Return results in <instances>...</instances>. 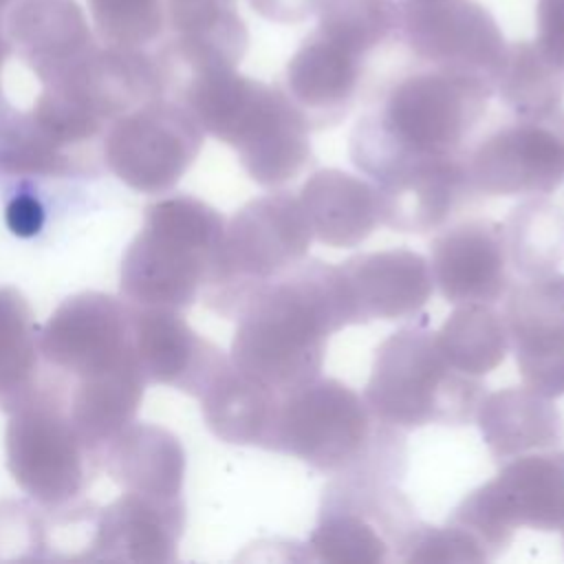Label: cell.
<instances>
[{
    "label": "cell",
    "mask_w": 564,
    "mask_h": 564,
    "mask_svg": "<svg viewBox=\"0 0 564 564\" xmlns=\"http://www.w3.org/2000/svg\"><path fill=\"white\" fill-rule=\"evenodd\" d=\"M238 317L234 368L278 394L319 377L330 335L357 324L339 264L308 258L264 282Z\"/></svg>",
    "instance_id": "cell-1"
},
{
    "label": "cell",
    "mask_w": 564,
    "mask_h": 564,
    "mask_svg": "<svg viewBox=\"0 0 564 564\" xmlns=\"http://www.w3.org/2000/svg\"><path fill=\"white\" fill-rule=\"evenodd\" d=\"M494 93L482 77L419 64L359 117L350 161L375 183L414 163L465 154Z\"/></svg>",
    "instance_id": "cell-2"
},
{
    "label": "cell",
    "mask_w": 564,
    "mask_h": 564,
    "mask_svg": "<svg viewBox=\"0 0 564 564\" xmlns=\"http://www.w3.org/2000/svg\"><path fill=\"white\" fill-rule=\"evenodd\" d=\"M264 449L333 476L394 480L405 469V438L346 383L315 377L278 399Z\"/></svg>",
    "instance_id": "cell-3"
},
{
    "label": "cell",
    "mask_w": 564,
    "mask_h": 564,
    "mask_svg": "<svg viewBox=\"0 0 564 564\" xmlns=\"http://www.w3.org/2000/svg\"><path fill=\"white\" fill-rule=\"evenodd\" d=\"M178 88L194 119L238 150L258 185H286L313 163L311 128L280 84L214 68L187 77Z\"/></svg>",
    "instance_id": "cell-4"
},
{
    "label": "cell",
    "mask_w": 564,
    "mask_h": 564,
    "mask_svg": "<svg viewBox=\"0 0 564 564\" xmlns=\"http://www.w3.org/2000/svg\"><path fill=\"white\" fill-rule=\"evenodd\" d=\"M485 397L480 377L449 364L436 333L423 324L394 330L375 350L364 399L388 425L408 432L423 425H463Z\"/></svg>",
    "instance_id": "cell-5"
},
{
    "label": "cell",
    "mask_w": 564,
    "mask_h": 564,
    "mask_svg": "<svg viewBox=\"0 0 564 564\" xmlns=\"http://www.w3.org/2000/svg\"><path fill=\"white\" fill-rule=\"evenodd\" d=\"M421 520L392 480L335 476L322 494L311 560L335 564H379L401 560Z\"/></svg>",
    "instance_id": "cell-6"
},
{
    "label": "cell",
    "mask_w": 564,
    "mask_h": 564,
    "mask_svg": "<svg viewBox=\"0 0 564 564\" xmlns=\"http://www.w3.org/2000/svg\"><path fill=\"white\" fill-rule=\"evenodd\" d=\"M311 240L313 234L297 196L275 192L247 203L225 229L209 278L218 311L238 315L264 282L308 256Z\"/></svg>",
    "instance_id": "cell-7"
},
{
    "label": "cell",
    "mask_w": 564,
    "mask_h": 564,
    "mask_svg": "<svg viewBox=\"0 0 564 564\" xmlns=\"http://www.w3.org/2000/svg\"><path fill=\"white\" fill-rule=\"evenodd\" d=\"M458 522L496 560L518 527L564 529V452L513 456L489 482L474 489L454 509Z\"/></svg>",
    "instance_id": "cell-8"
},
{
    "label": "cell",
    "mask_w": 564,
    "mask_h": 564,
    "mask_svg": "<svg viewBox=\"0 0 564 564\" xmlns=\"http://www.w3.org/2000/svg\"><path fill=\"white\" fill-rule=\"evenodd\" d=\"M476 194H549L564 181V106L516 115L491 128L465 154Z\"/></svg>",
    "instance_id": "cell-9"
},
{
    "label": "cell",
    "mask_w": 564,
    "mask_h": 564,
    "mask_svg": "<svg viewBox=\"0 0 564 564\" xmlns=\"http://www.w3.org/2000/svg\"><path fill=\"white\" fill-rule=\"evenodd\" d=\"M397 37L419 64L476 75L494 88L509 46L478 0H399Z\"/></svg>",
    "instance_id": "cell-10"
},
{
    "label": "cell",
    "mask_w": 564,
    "mask_h": 564,
    "mask_svg": "<svg viewBox=\"0 0 564 564\" xmlns=\"http://www.w3.org/2000/svg\"><path fill=\"white\" fill-rule=\"evenodd\" d=\"M505 324L524 386L546 399L564 394V275L524 278L505 295Z\"/></svg>",
    "instance_id": "cell-11"
},
{
    "label": "cell",
    "mask_w": 564,
    "mask_h": 564,
    "mask_svg": "<svg viewBox=\"0 0 564 564\" xmlns=\"http://www.w3.org/2000/svg\"><path fill=\"white\" fill-rule=\"evenodd\" d=\"M165 37L154 53L165 86L214 68H236L249 31L236 0H165Z\"/></svg>",
    "instance_id": "cell-12"
},
{
    "label": "cell",
    "mask_w": 564,
    "mask_h": 564,
    "mask_svg": "<svg viewBox=\"0 0 564 564\" xmlns=\"http://www.w3.org/2000/svg\"><path fill=\"white\" fill-rule=\"evenodd\" d=\"M432 278L452 304L498 302L511 289V264L502 225L463 220L443 229L430 245Z\"/></svg>",
    "instance_id": "cell-13"
},
{
    "label": "cell",
    "mask_w": 564,
    "mask_h": 564,
    "mask_svg": "<svg viewBox=\"0 0 564 564\" xmlns=\"http://www.w3.org/2000/svg\"><path fill=\"white\" fill-rule=\"evenodd\" d=\"M465 154L414 163L375 181L381 223L410 234L445 227L478 196L469 181Z\"/></svg>",
    "instance_id": "cell-14"
},
{
    "label": "cell",
    "mask_w": 564,
    "mask_h": 564,
    "mask_svg": "<svg viewBox=\"0 0 564 564\" xmlns=\"http://www.w3.org/2000/svg\"><path fill=\"white\" fill-rule=\"evenodd\" d=\"M366 57L317 29L291 55L280 88L311 130L337 126L357 104Z\"/></svg>",
    "instance_id": "cell-15"
},
{
    "label": "cell",
    "mask_w": 564,
    "mask_h": 564,
    "mask_svg": "<svg viewBox=\"0 0 564 564\" xmlns=\"http://www.w3.org/2000/svg\"><path fill=\"white\" fill-rule=\"evenodd\" d=\"M355 306L357 324L414 317L432 297L430 260L410 249L370 251L339 264Z\"/></svg>",
    "instance_id": "cell-16"
},
{
    "label": "cell",
    "mask_w": 564,
    "mask_h": 564,
    "mask_svg": "<svg viewBox=\"0 0 564 564\" xmlns=\"http://www.w3.org/2000/svg\"><path fill=\"white\" fill-rule=\"evenodd\" d=\"M11 48L51 82L97 44L75 0H15L7 13Z\"/></svg>",
    "instance_id": "cell-17"
},
{
    "label": "cell",
    "mask_w": 564,
    "mask_h": 564,
    "mask_svg": "<svg viewBox=\"0 0 564 564\" xmlns=\"http://www.w3.org/2000/svg\"><path fill=\"white\" fill-rule=\"evenodd\" d=\"M315 240L328 247H357L381 225L372 181L344 170H317L297 196Z\"/></svg>",
    "instance_id": "cell-18"
},
{
    "label": "cell",
    "mask_w": 564,
    "mask_h": 564,
    "mask_svg": "<svg viewBox=\"0 0 564 564\" xmlns=\"http://www.w3.org/2000/svg\"><path fill=\"white\" fill-rule=\"evenodd\" d=\"M480 434L496 460L531 449H551L564 441V421L551 399L524 388L496 390L476 410Z\"/></svg>",
    "instance_id": "cell-19"
},
{
    "label": "cell",
    "mask_w": 564,
    "mask_h": 564,
    "mask_svg": "<svg viewBox=\"0 0 564 564\" xmlns=\"http://www.w3.org/2000/svg\"><path fill=\"white\" fill-rule=\"evenodd\" d=\"M203 394L209 427L220 438L267 447L280 399L278 392L245 377L227 361Z\"/></svg>",
    "instance_id": "cell-20"
},
{
    "label": "cell",
    "mask_w": 564,
    "mask_h": 564,
    "mask_svg": "<svg viewBox=\"0 0 564 564\" xmlns=\"http://www.w3.org/2000/svg\"><path fill=\"white\" fill-rule=\"evenodd\" d=\"M436 341L449 364L471 377L498 368L511 348L505 317L489 302H463L436 330Z\"/></svg>",
    "instance_id": "cell-21"
},
{
    "label": "cell",
    "mask_w": 564,
    "mask_h": 564,
    "mask_svg": "<svg viewBox=\"0 0 564 564\" xmlns=\"http://www.w3.org/2000/svg\"><path fill=\"white\" fill-rule=\"evenodd\" d=\"M502 231L509 264L522 280L555 271L564 258V214L549 200L518 205Z\"/></svg>",
    "instance_id": "cell-22"
},
{
    "label": "cell",
    "mask_w": 564,
    "mask_h": 564,
    "mask_svg": "<svg viewBox=\"0 0 564 564\" xmlns=\"http://www.w3.org/2000/svg\"><path fill=\"white\" fill-rule=\"evenodd\" d=\"M496 93L516 115L549 112L564 101V70L551 64L533 42L507 46Z\"/></svg>",
    "instance_id": "cell-23"
},
{
    "label": "cell",
    "mask_w": 564,
    "mask_h": 564,
    "mask_svg": "<svg viewBox=\"0 0 564 564\" xmlns=\"http://www.w3.org/2000/svg\"><path fill=\"white\" fill-rule=\"evenodd\" d=\"M317 31L368 59L399 33V0H319Z\"/></svg>",
    "instance_id": "cell-24"
},
{
    "label": "cell",
    "mask_w": 564,
    "mask_h": 564,
    "mask_svg": "<svg viewBox=\"0 0 564 564\" xmlns=\"http://www.w3.org/2000/svg\"><path fill=\"white\" fill-rule=\"evenodd\" d=\"M88 9L108 46L145 48L165 35V0H88Z\"/></svg>",
    "instance_id": "cell-25"
},
{
    "label": "cell",
    "mask_w": 564,
    "mask_h": 564,
    "mask_svg": "<svg viewBox=\"0 0 564 564\" xmlns=\"http://www.w3.org/2000/svg\"><path fill=\"white\" fill-rule=\"evenodd\" d=\"M533 44L551 64L564 70V0H538Z\"/></svg>",
    "instance_id": "cell-26"
},
{
    "label": "cell",
    "mask_w": 564,
    "mask_h": 564,
    "mask_svg": "<svg viewBox=\"0 0 564 564\" xmlns=\"http://www.w3.org/2000/svg\"><path fill=\"white\" fill-rule=\"evenodd\" d=\"M4 220L11 234L18 238H31L40 234L44 225V207L31 194H18L4 209Z\"/></svg>",
    "instance_id": "cell-27"
},
{
    "label": "cell",
    "mask_w": 564,
    "mask_h": 564,
    "mask_svg": "<svg viewBox=\"0 0 564 564\" xmlns=\"http://www.w3.org/2000/svg\"><path fill=\"white\" fill-rule=\"evenodd\" d=\"M249 7L269 22L293 24L315 13L319 0H247Z\"/></svg>",
    "instance_id": "cell-28"
},
{
    "label": "cell",
    "mask_w": 564,
    "mask_h": 564,
    "mask_svg": "<svg viewBox=\"0 0 564 564\" xmlns=\"http://www.w3.org/2000/svg\"><path fill=\"white\" fill-rule=\"evenodd\" d=\"M13 2H15V0H0V68H2L4 59L9 57V53L13 51V48H11V42H9V37H7V13H9V9L13 7Z\"/></svg>",
    "instance_id": "cell-29"
},
{
    "label": "cell",
    "mask_w": 564,
    "mask_h": 564,
    "mask_svg": "<svg viewBox=\"0 0 564 564\" xmlns=\"http://www.w3.org/2000/svg\"><path fill=\"white\" fill-rule=\"evenodd\" d=\"M562 531H564V529H562Z\"/></svg>",
    "instance_id": "cell-30"
}]
</instances>
